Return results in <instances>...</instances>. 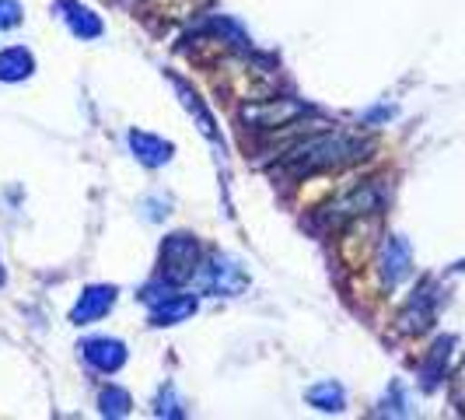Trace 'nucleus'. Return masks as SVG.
<instances>
[{
    "label": "nucleus",
    "instance_id": "nucleus-1",
    "mask_svg": "<svg viewBox=\"0 0 465 420\" xmlns=\"http://www.w3.org/2000/svg\"><path fill=\"white\" fill-rule=\"evenodd\" d=\"M353 158H364V144L347 137V134H312L298 140L287 151V165L294 172H319V168H336Z\"/></svg>",
    "mask_w": 465,
    "mask_h": 420
},
{
    "label": "nucleus",
    "instance_id": "nucleus-2",
    "mask_svg": "<svg viewBox=\"0 0 465 420\" xmlns=\"http://www.w3.org/2000/svg\"><path fill=\"white\" fill-rule=\"evenodd\" d=\"M196 259H200V245H196V238H193V235L179 232V235H172V238H164L162 274H164L168 284H183L186 277H193Z\"/></svg>",
    "mask_w": 465,
    "mask_h": 420
},
{
    "label": "nucleus",
    "instance_id": "nucleus-3",
    "mask_svg": "<svg viewBox=\"0 0 465 420\" xmlns=\"http://www.w3.org/2000/svg\"><path fill=\"white\" fill-rule=\"evenodd\" d=\"M196 284L203 287V291H210V295H238L249 280H245V270L234 263V259L228 256H213L200 270V277H196Z\"/></svg>",
    "mask_w": 465,
    "mask_h": 420
},
{
    "label": "nucleus",
    "instance_id": "nucleus-4",
    "mask_svg": "<svg viewBox=\"0 0 465 420\" xmlns=\"http://www.w3.org/2000/svg\"><path fill=\"white\" fill-rule=\"evenodd\" d=\"M308 109H304L302 102H291V98H259V105H245V123H252L259 130H273V126H283V123H291V119L304 116Z\"/></svg>",
    "mask_w": 465,
    "mask_h": 420
},
{
    "label": "nucleus",
    "instance_id": "nucleus-5",
    "mask_svg": "<svg viewBox=\"0 0 465 420\" xmlns=\"http://www.w3.org/2000/svg\"><path fill=\"white\" fill-rule=\"evenodd\" d=\"M113 305H116V287H88V291L81 295V302L74 305L70 319H74L77 326H84V323L102 319V315H105Z\"/></svg>",
    "mask_w": 465,
    "mask_h": 420
},
{
    "label": "nucleus",
    "instance_id": "nucleus-6",
    "mask_svg": "<svg viewBox=\"0 0 465 420\" xmlns=\"http://www.w3.org/2000/svg\"><path fill=\"white\" fill-rule=\"evenodd\" d=\"M84 361L98 368V372H119L123 361H126V347L119 340H109V336H98V340H88L84 344Z\"/></svg>",
    "mask_w": 465,
    "mask_h": 420
},
{
    "label": "nucleus",
    "instance_id": "nucleus-7",
    "mask_svg": "<svg viewBox=\"0 0 465 420\" xmlns=\"http://www.w3.org/2000/svg\"><path fill=\"white\" fill-rule=\"evenodd\" d=\"M130 147L137 155V162H143L147 168H162V165L172 162V144L154 134H143V130H134L130 134Z\"/></svg>",
    "mask_w": 465,
    "mask_h": 420
},
{
    "label": "nucleus",
    "instance_id": "nucleus-8",
    "mask_svg": "<svg viewBox=\"0 0 465 420\" xmlns=\"http://www.w3.org/2000/svg\"><path fill=\"white\" fill-rule=\"evenodd\" d=\"M378 204H381V193H378L374 186H361V189H353L347 200L332 204V207H329V217H332V221H343V217H361V214H371V210H378Z\"/></svg>",
    "mask_w": 465,
    "mask_h": 420
},
{
    "label": "nucleus",
    "instance_id": "nucleus-9",
    "mask_svg": "<svg viewBox=\"0 0 465 420\" xmlns=\"http://www.w3.org/2000/svg\"><path fill=\"white\" fill-rule=\"evenodd\" d=\"M196 312V298L189 295H168L162 302H154V312H151V323L154 326H172V323H183Z\"/></svg>",
    "mask_w": 465,
    "mask_h": 420
},
{
    "label": "nucleus",
    "instance_id": "nucleus-10",
    "mask_svg": "<svg viewBox=\"0 0 465 420\" xmlns=\"http://www.w3.org/2000/svg\"><path fill=\"white\" fill-rule=\"evenodd\" d=\"M60 11H64V22L70 25L74 35H81V39H98V35H102V22L94 18L88 7H81V4H74V0H64Z\"/></svg>",
    "mask_w": 465,
    "mask_h": 420
},
{
    "label": "nucleus",
    "instance_id": "nucleus-11",
    "mask_svg": "<svg viewBox=\"0 0 465 420\" xmlns=\"http://www.w3.org/2000/svg\"><path fill=\"white\" fill-rule=\"evenodd\" d=\"M32 67H35V60L25 46H11L0 53V81H25Z\"/></svg>",
    "mask_w": 465,
    "mask_h": 420
},
{
    "label": "nucleus",
    "instance_id": "nucleus-12",
    "mask_svg": "<svg viewBox=\"0 0 465 420\" xmlns=\"http://www.w3.org/2000/svg\"><path fill=\"white\" fill-rule=\"evenodd\" d=\"M381 263H385V280H389V284H396V280L406 277V270H410V249H406V242L389 238Z\"/></svg>",
    "mask_w": 465,
    "mask_h": 420
},
{
    "label": "nucleus",
    "instance_id": "nucleus-13",
    "mask_svg": "<svg viewBox=\"0 0 465 420\" xmlns=\"http://www.w3.org/2000/svg\"><path fill=\"white\" fill-rule=\"evenodd\" d=\"M308 403L319 406V410H326V414L343 410V389H340L336 382H319V385L308 389Z\"/></svg>",
    "mask_w": 465,
    "mask_h": 420
},
{
    "label": "nucleus",
    "instance_id": "nucleus-14",
    "mask_svg": "<svg viewBox=\"0 0 465 420\" xmlns=\"http://www.w3.org/2000/svg\"><path fill=\"white\" fill-rule=\"evenodd\" d=\"M172 85H175V95L183 98V105H186V109H189V113H193V116L200 119V130H203L207 137H213V134H217V130H213V116H210L207 109H203V102H200L196 95L189 92V88H186V85H183V81H172Z\"/></svg>",
    "mask_w": 465,
    "mask_h": 420
},
{
    "label": "nucleus",
    "instance_id": "nucleus-15",
    "mask_svg": "<svg viewBox=\"0 0 465 420\" xmlns=\"http://www.w3.org/2000/svg\"><path fill=\"white\" fill-rule=\"evenodd\" d=\"M98 406H102L105 417H126V414H130V396H126L123 389H105V393L98 396Z\"/></svg>",
    "mask_w": 465,
    "mask_h": 420
},
{
    "label": "nucleus",
    "instance_id": "nucleus-16",
    "mask_svg": "<svg viewBox=\"0 0 465 420\" xmlns=\"http://www.w3.org/2000/svg\"><path fill=\"white\" fill-rule=\"evenodd\" d=\"M22 22V4L18 0H0V28H15Z\"/></svg>",
    "mask_w": 465,
    "mask_h": 420
},
{
    "label": "nucleus",
    "instance_id": "nucleus-17",
    "mask_svg": "<svg viewBox=\"0 0 465 420\" xmlns=\"http://www.w3.org/2000/svg\"><path fill=\"white\" fill-rule=\"evenodd\" d=\"M158 417H183V406H179V399H175L172 389L162 393V399H158Z\"/></svg>",
    "mask_w": 465,
    "mask_h": 420
}]
</instances>
